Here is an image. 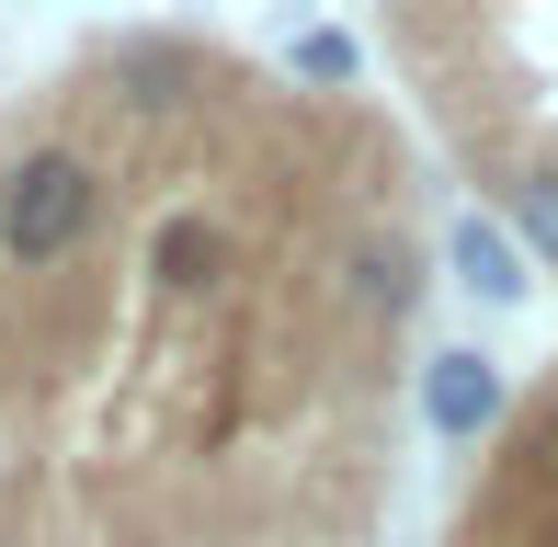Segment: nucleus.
Returning <instances> with one entry per match:
<instances>
[{
  "mask_svg": "<svg viewBox=\"0 0 558 547\" xmlns=\"http://www.w3.org/2000/svg\"><path fill=\"white\" fill-rule=\"evenodd\" d=\"M286 69H296L308 92H353V69H365V46H353L342 23H308V35L286 46Z\"/></svg>",
  "mask_w": 558,
  "mask_h": 547,
  "instance_id": "obj_6",
  "label": "nucleus"
},
{
  "mask_svg": "<svg viewBox=\"0 0 558 547\" xmlns=\"http://www.w3.org/2000/svg\"><path fill=\"white\" fill-rule=\"evenodd\" d=\"M445 547H558V377L524 411H501L490 467L468 479V513Z\"/></svg>",
  "mask_w": 558,
  "mask_h": 547,
  "instance_id": "obj_2",
  "label": "nucleus"
},
{
  "mask_svg": "<svg viewBox=\"0 0 558 547\" xmlns=\"http://www.w3.org/2000/svg\"><path fill=\"white\" fill-rule=\"evenodd\" d=\"M137 274H148L160 308H217V296L240 285V229H228L217 206H160V217H148Z\"/></svg>",
  "mask_w": 558,
  "mask_h": 547,
  "instance_id": "obj_3",
  "label": "nucleus"
},
{
  "mask_svg": "<svg viewBox=\"0 0 558 547\" xmlns=\"http://www.w3.org/2000/svg\"><path fill=\"white\" fill-rule=\"evenodd\" d=\"M501 411H513V388H501V365L478 354V342H456V354L422 365V422H434L445 445H490Z\"/></svg>",
  "mask_w": 558,
  "mask_h": 547,
  "instance_id": "obj_4",
  "label": "nucleus"
},
{
  "mask_svg": "<svg viewBox=\"0 0 558 547\" xmlns=\"http://www.w3.org/2000/svg\"><path fill=\"white\" fill-rule=\"evenodd\" d=\"M445 263H456V285H468L478 308H513V296H524V252H513L501 217H456V229H445Z\"/></svg>",
  "mask_w": 558,
  "mask_h": 547,
  "instance_id": "obj_5",
  "label": "nucleus"
},
{
  "mask_svg": "<svg viewBox=\"0 0 558 547\" xmlns=\"http://www.w3.org/2000/svg\"><path fill=\"white\" fill-rule=\"evenodd\" d=\"M114 229V171L81 137H35L0 160V274L12 285H58L104 252Z\"/></svg>",
  "mask_w": 558,
  "mask_h": 547,
  "instance_id": "obj_1",
  "label": "nucleus"
}]
</instances>
